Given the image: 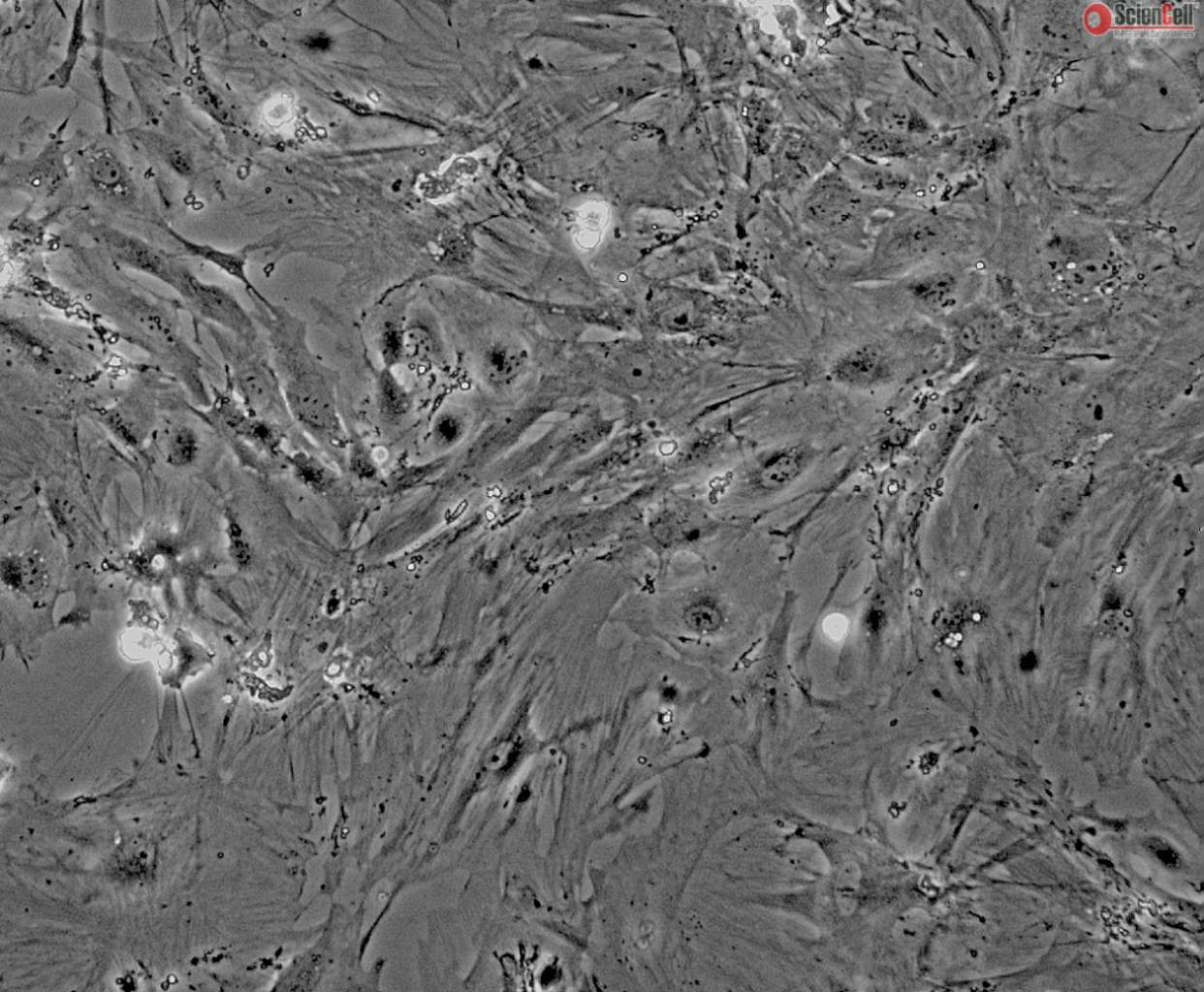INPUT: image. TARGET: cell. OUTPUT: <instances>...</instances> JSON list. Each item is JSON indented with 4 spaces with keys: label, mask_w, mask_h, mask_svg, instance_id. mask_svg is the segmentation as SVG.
<instances>
[{
    "label": "cell",
    "mask_w": 1204,
    "mask_h": 992,
    "mask_svg": "<svg viewBox=\"0 0 1204 992\" xmlns=\"http://www.w3.org/2000/svg\"><path fill=\"white\" fill-rule=\"evenodd\" d=\"M98 234L115 262L135 271L150 275L168 285L169 288H173L175 269L179 264L173 257L134 235L115 229L104 226L99 229Z\"/></svg>",
    "instance_id": "6"
},
{
    "label": "cell",
    "mask_w": 1204,
    "mask_h": 992,
    "mask_svg": "<svg viewBox=\"0 0 1204 992\" xmlns=\"http://www.w3.org/2000/svg\"><path fill=\"white\" fill-rule=\"evenodd\" d=\"M1057 82H1058V84H1062V82H1063V77H1062L1061 75H1059V76L1057 77Z\"/></svg>",
    "instance_id": "30"
},
{
    "label": "cell",
    "mask_w": 1204,
    "mask_h": 992,
    "mask_svg": "<svg viewBox=\"0 0 1204 992\" xmlns=\"http://www.w3.org/2000/svg\"><path fill=\"white\" fill-rule=\"evenodd\" d=\"M809 457L808 450L798 446L773 451L755 471V486L767 493L786 489L803 476Z\"/></svg>",
    "instance_id": "9"
},
{
    "label": "cell",
    "mask_w": 1204,
    "mask_h": 992,
    "mask_svg": "<svg viewBox=\"0 0 1204 992\" xmlns=\"http://www.w3.org/2000/svg\"><path fill=\"white\" fill-rule=\"evenodd\" d=\"M467 418L462 412L452 407L440 411L430 426L429 438L436 450L449 451L465 439Z\"/></svg>",
    "instance_id": "15"
},
{
    "label": "cell",
    "mask_w": 1204,
    "mask_h": 992,
    "mask_svg": "<svg viewBox=\"0 0 1204 992\" xmlns=\"http://www.w3.org/2000/svg\"><path fill=\"white\" fill-rule=\"evenodd\" d=\"M988 78H990L991 80H994V76L992 73H988Z\"/></svg>",
    "instance_id": "31"
},
{
    "label": "cell",
    "mask_w": 1204,
    "mask_h": 992,
    "mask_svg": "<svg viewBox=\"0 0 1204 992\" xmlns=\"http://www.w3.org/2000/svg\"><path fill=\"white\" fill-rule=\"evenodd\" d=\"M217 412L225 426L239 437L250 441L270 455L283 453L281 444L284 434L280 424L252 416L230 398H222Z\"/></svg>",
    "instance_id": "8"
},
{
    "label": "cell",
    "mask_w": 1204,
    "mask_h": 992,
    "mask_svg": "<svg viewBox=\"0 0 1204 992\" xmlns=\"http://www.w3.org/2000/svg\"><path fill=\"white\" fill-rule=\"evenodd\" d=\"M441 466L443 465H441L440 462H436V464L406 468L405 471L396 474L395 477V487L406 488L414 486V484H417L425 480L428 477L432 476V474L436 470H439Z\"/></svg>",
    "instance_id": "24"
},
{
    "label": "cell",
    "mask_w": 1204,
    "mask_h": 992,
    "mask_svg": "<svg viewBox=\"0 0 1204 992\" xmlns=\"http://www.w3.org/2000/svg\"><path fill=\"white\" fill-rule=\"evenodd\" d=\"M825 632L833 640H841L847 632V624L841 616H832L826 621Z\"/></svg>",
    "instance_id": "26"
},
{
    "label": "cell",
    "mask_w": 1204,
    "mask_h": 992,
    "mask_svg": "<svg viewBox=\"0 0 1204 992\" xmlns=\"http://www.w3.org/2000/svg\"><path fill=\"white\" fill-rule=\"evenodd\" d=\"M406 360L441 361L446 344L438 323L428 313L419 312L404 326Z\"/></svg>",
    "instance_id": "10"
},
{
    "label": "cell",
    "mask_w": 1204,
    "mask_h": 992,
    "mask_svg": "<svg viewBox=\"0 0 1204 992\" xmlns=\"http://www.w3.org/2000/svg\"><path fill=\"white\" fill-rule=\"evenodd\" d=\"M2 343L3 346H9L18 355L32 360L46 362L52 357L48 345L38 338L36 333L31 332L26 325L15 319H3Z\"/></svg>",
    "instance_id": "13"
},
{
    "label": "cell",
    "mask_w": 1204,
    "mask_h": 992,
    "mask_svg": "<svg viewBox=\"0 0 1204 992\" xmlns=\"http://www.w3.org/2000/svg\"><path fill=\"white\" fill-rule=\"evenodd\" d=\"M350 468L353 474L362 480H373L378 474L371 450L362 441L352 443L350 450Z\"/></svg>",
    "instance_id": "22"
},
{
    "label": "cell",
    "mask_w": 1204,
    "mask_h": 992,
    "mask_svg": "<svg viewBox=\"0 0 1204 992\" xmlns=\"http://www.w3.org/2000/svg\"><path fill=\"white\" fill-rule=\"evenodd\" d=\"M229 525L231 552L234 554L235 559L238 561V564L246 565L250 562L251 553L244 533H242L241 528L236 521H231Z\"/></svg>",
    "instance_id": "25"
},
{
    "label": "cell",
    "mask_w": 1204,
    "mask_h": 992,
    "mask_svg": "<svg viewBox=\"0 0 1204 992\" xmlns=\"http://www.w3.org/2000/svg\"><path fill=\"white\" fill-rule=\"evenodd\" d=\"M379 353L385 368L394 369L406 361L404 326L389 322L381 329Z\"/></svg>",
    "instance_id": "18"
},
{
    "label": "cell",
    "mask_w": 1204,
    "mask_h": 992,
    "mask_svg": "<svg viewBox=\"0 0 1204 992\" xmlns=\"http://www.w3.org/2000/svg\"><path fill=\"white\" fill-rule=\"evenodd\" d=\"M107 296L112 316L123 322L138 343L169 360L195 359L167 307L131 290H109Z\"/></svg>",
    "instance_id": "3"
},
{
    "label": "cell",
    "mask_w": 1204,
    "mask_h": 992,
    "mask_svg": "<svg viewBox=\"0 0 1204 992\" xmlns=\"http://www.w3.org/2000/svg\"><path fill=\"white\" fill-rule=\"evenodd\" d=\"M208 327L215 345L234 368L237 388L246 411L277 424L291 417L278 374L259 350V344L242 343L223 329L211 325Z\"/></svg>",
    "instance_id": "2"
},
{
    "label": "cell",
    "mask_w": 1204,
    "mask_h": 992,
    "mask_svg": "<svg viewBox=\"0 0 1204 992\" xmlns=\"http://www.w3.org/2000/svg\"><path fill=\"white\" fill-rule=\"evenodd\" d=\"M1075 703L1082 709H1092L1093 705L1096 703V699L1093 693L1081 692L1076 694Z\"/></svg>",
    "instance_id": "28"
},
{
    "label": "cell",
    "mask_w": 1204,
    "mask_h": 992,
    "mask_svg": "<svg viewBox=\"0 0 1204 992\" xmlns=\"http://www.w3.org/2000/svg\"><path fill=\"white\" fill-rule=\"evenodd\" d=\"M1181 14H1182L1181 9H1176V10H1175V23H1176V24H1181V23H1182V19H1181V18H1182V16H1181Z\"/></svg>",
    "instance_id": "29"
},
{
    "label": "cell",
    "mask_w": 1204,
    "mask_h": 992,
    "mask_svg": "<svg viewBox=\"0 0 1204 992\" xmlns=\"http://www.w3.org/2000/svg\"><path fill=\"white\" fill-rule=\"evenodd\" d=\"M198 451V439L191 428L179 426L174 429L168 445V459L171 465L182 467L195 459Z\"/></svg>",
    "instance_id": "20"
},
{
    "label": "cell",
    "mask_w": 1204,
    "mask_h": 992,
    "mask_svg": "<svg viewBox=\"0 0 1204 992\" xmlns=\"http://www.w3.org/2000/svg\"><path fill=\"white\" fill-rule=\"evenodd\" d=\"M973 290H966L951 273L924 275L909 281L905 294L915 305L935 313L958 310Z\"/></svg>",
    "instance_id": "7"
},
{
    "label": "cell",
    "mask_w": 1204,
    "mask_h": 992,
    "mask_svg": "<svg viewBox=\"0 0 1204 992\" xmlns=\"http://www.w3.org/2000/svg\"><path fill=\"white\" fill-rule=\"evenodd\" d=\"M1161 93H1162V95H1163V96H1165V95H1167V90H1165V88H1162Z\"/></svg>",
    "instance_id": "32"
},
{
    "label": "cell",
    "mask_w": 1204,
    "mask_h": 992,
    "mask_svg": "<svg viewBox=\"0 0 1204 992\" xmlns=\"http://www.w3.org/2000/svg\"><path fill=\"white\" fill-rule=\"evenodd\" d=\"M198 318L225 330L242 343L257 345L259 333L240 301L222 286L206 283L179 263L173 288Z\"/></svg>",
    "instance_id": "4"
},
{
    "label": "cell",
    "mask_w": 1204,
    "mask_h": 992,
    "mask_svg": "<svg viewBox=\"0 0 1204 992\" xmlns=\"http://www.w3.org/2000/svg\"><path fill=\"white\" fill-rule=\"evenodd\" d=\"M251 297L268 330L273 367L291 418L320 443L340 445L345 429L336 407L333 374L309 346L307 324L262 294Z\"/></svg>",
    "instance_id": "1"
},
{
    "label": "cell",
    "mask_w": 1204,
    "mask_h": 992,
    "mask_svg": "<svg viewBox=\"0 0 1204 992\" xmlns=\"http://www.w3.org/2000/svg\"><path fill=\"white\" fill-rule=\"evenodd\" d=\"M897 361L892 351L879 343L854 346L842 353L831 367L834 382L854 389H871L886 385L896 374Z\"/></svg>",
    "instance_id": "5"
},
{
    "label": "cell",
    "mask_w": 1204,
    "mask_h": 992,
    "mask_svg": "<svg viewBox=\"0 0 1204 992\" xmlns=\"http://www.w3.org/2000/svg\"><path fill=\"white\" fill-rule=\"evenodd\" d=\"M84 3H80L77 9L74 25H72L71 38L68 46V52L62 65L48 77L43 86L48 87H65L71 80L72 73H74L77 60H79V52L86 42L84 35Z\"/></svg>",
    "instance_id": "16"
},
{
    "label": "cell",
    "mask_w": 1204,
    "mask_h": 992,
    "mask_svg": "<svg viewBox=\"0 0 1204 992\" xmlns=\"http://www.w3.org/2000/svg\"><path fill=\"white\" fill-rule=\"evenodd\" d=\"M170 164L173 165V168L176 170V172H179L182 175H190L192 172L193 168L190 159L179 150H173L170 152Z\"/></svg>",
    "instance_id": "27"
},
{
    "label": "cell",
    "mask_w": 1204,
    "mask_h": 992,
    "mask_svg": "<svg viewBox=\"0 0 1204 992\" xmlns=\"http://www.w3.org/2000/svg\"><path fill=\"white\" fill-rule=\"evenodd\" d=\"M170 234L179 241V244L184 247V250L190 256L204 259V261L218 267L220 271L238 280L239 283L245 286L248 294H258L259 291L254 288L250 278H248L246 271L247 262L244 253L225 252L212 246L197 244V242L182 238L181 235L176 234L174 231H170Z\"/></svg>",
    "instance_id": "12"
},
{
    "label": "cell",
    "mask_w": 1204,
    "mask_h": 992,
    "mask_svg": "<svg viewBox=\"0 0 1204 992\" xmlns=\"http://www.w3.org/2000/svg\"><path fill=\"white\" fill-rule=\"evenodd\" d=\"M375 396L381 420L389 424H399L410 415L413 400L410 392L400 380L396 377L394 369H380L375 380Z\"/></svg>",
    "instance_id": "11"
},
{
    "label": "cell",
    "mask_w": 1204,
    "mask_h": 992,
    "mask_svg": "<svg viewBox=\"0 0 1204 992\" xmlns=\"http://www.w3.org/2000/svg\"><path fill=\"white\" fill-rule=\"evenodd\" d=\"M466 162L458 161L451 164L443 173L433 176V178L423 181L421 191L424 197L430 201H443L452 195L456 185L462 179L465 172Z\"/></svg>",
    "instance_id": "19"
},
{
    "label": "cell",
    "mask_w": 1204,
    "mask_h": 992,
    "mask_svg": "<svg viewBox=\"0 0 1204 992\" xmlns=\"http://www.w3.org/2000/svg\"><path fill=\"white\" fill-rule=\"evenodd\" d=\"M297 481L314 494H325L333 483V473L316 456L297 451L287 457Z\"/></svg>",
    "instance_id": "14"
},
{
    "label": "cell",
    "mask_w": 1204,
    "mask_h": 992,
    "mask_svg": "<svg viewBox=\"0 0 1204 992\" xmlns=\"http://www.w3.org/2000/svg\"><path fill=\"white\" fill-rule=\"evenodd\" d=\"M193 93H195L197 103L201 105V107L206 109L211 117L220 121V123H226V121L229 120V114L224 108L222 99H220L217 93H214L211 88L207 86H201L196 88Z\"/></svg>",
    "instance_id": "23"
},
{
    "label": "cell",
    "mask_w": 1204,
    "mask_h": 992,
    "mask_svg": "<svg viewBox=\"0 0 1204 992\" xmlns=\"http://www.w3.org/2000/svg\"><path fill=\"white\" fill-rule=\"evenodd\" d=\"M684 624L699 633L714 632L722 624V614L715 604L698 603L690 605L683 614Z\"/></svg>",
    "instance_id": "21"
},
{
    "label": "cell",
    "mask_w": 1204,
    "mask_h": 992,
    "mask_svg": "<svg viewBox=\"0 0 1204 992\" xmlns=\"http://www.w3.org/2000/svg\"><path fill=\"white\" fill-rule=\"evenodd\" d=\"M90 175L93 183L115 196H123L129 190L123 165L112 154L102 152L93 158Z\"/></svg>",
    "instance_id": "17"
}]
</instances>
